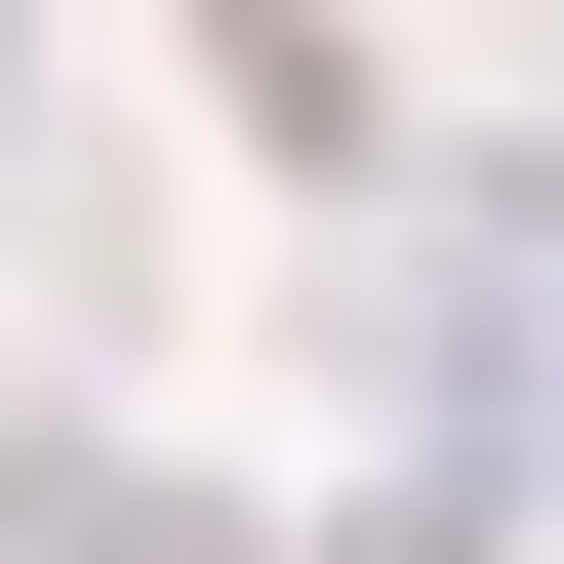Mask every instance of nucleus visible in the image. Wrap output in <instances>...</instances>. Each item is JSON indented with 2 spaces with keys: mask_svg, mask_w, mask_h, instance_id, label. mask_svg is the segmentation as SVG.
<instances>
[{
  "mask_svg": "<svg viewBox=\"0 0 564 564\" xmlns=\"http://www.w3.org/2000/svg\"><path fill=\"white\" fill-rule=\"evenodd\" d=\"M0 121H41V41H0Z\"/></svg>",
  "mask_w": 564,
  "mask_h": 564,
  "instance_id": "nucleus-1",
  "label": "nucleus"
}]
</instances>
